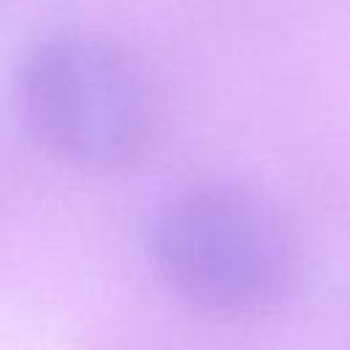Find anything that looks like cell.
<instances>
[{"mask_svg": "<svg viewBox=\"0 0 350 350\" xmlns=\"http://www.w3.org/2000/svg\"><path fill=\"white\" fill-rule=\"evenodd\" d=\"M16 107L49 156L90 172L131 164L156 126L142 66L120 44L85 30L44 36L25 52Z\"/></svg>", "mask_w": 350, "mask_h": 350, "instance_id": "obj_1", "label": "cell"}, {"mask_svg": "<svg viewBox=\"0 0 350 350\" xmlns=\"http://www.w3.org/2000/svg\"><path fill=\"white\" fill-rule=\"evenodd\" d=\"M153 260L189 304L243 314L273 304L293 279V235L279 211L238 183H200L172 197L153 227Z\"/></svg>", "mask_w": 350, "mask_h": 350, "instance_id": "obj_2", "label": "cell"}]
</instances>
